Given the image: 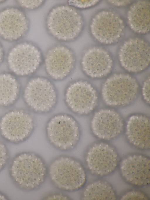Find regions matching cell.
Listing matches in <instances>:
<instances>
[{"label": "cell", "instance_id": "8992f818", "mask_svg": "<svg viewBox=\"0 0 150 200\" xmlns=\"http://www.w3.org/2000/svg\"><path fill=\"white\" fill-rule=\"evenodd\" d=\"M23 96L28 105L39 113L50 111L55 106L57 99L54 85L48 79L41 77L33 78L28 82Z\"/></svg>", "mask_w": 150, "mask_h": 200}, {"label": "cell", "instance_id": "30bf717a", "mask_svg": "<svg viewBox=\"0 0 150 200\" xmlns=\"http://www.w3.org/2000/svg\"><path fill=\"white\" fill-rule=\"evenodd\" d=\"M98 97L96 91L88 82H74L69 85L65 93V101L73 112L86 115L92 112L96 106Z\"/></svg>", "mask_w": 150, "mask_h": 200}, {"label": "cell", "instance_id": "e0dca14e", "mask_svg": "<svg viewBox=\"0 0 150 200\" xmlns=\"http://www.w3.org/2000/svg\"><path fill=\"white\" fill-rule=\"evenodd\" d=\"M81 65L83 70L88 76L92 78H101L110 72L113 61L109 53L105 49L94 46L84 52Z\"/></svg>", "mask_w": 150, "mask_h": 200}, {"label": "cell", "instance_id": "4316f807", "mask_svg": "<svg viewBox=\"0 0 150 200\" xmlns=\"http://www.w3.org/2000/svg\"><path fill=\"white\" fill-rule=\"evenodd\" d=\"M108 2L117 6H126L131 3L130 0H108Z\"/></svg>", "mask_w": 150, "mask_h": 200}, {"label": "cell", "instance_id": "f1b7e54d", "mask_svg": "<svg viewBox=\"0 0 150 200\" xmlns=\"http://www.w3.org/2000/svg\"><path fill=\"white\" fill-rule=\"evenodd\" d=\"M4 57V52L2 47L0 43V64L1 62Z\"/></svg>", "mask_w": 150, "mask_h": 200}, {"label": "cell", "instance_id": "9c48e42d", "mask_svg": "<svg viewBox=\"0 0 150 200\" xmlns=\"http://www.w3.org/2000/svg\"><path fill=\"white\" fill-rule=\"evenodd\" d=\"M10 70L19 76H26L35 72L42 61L41 52L33 44L27 42L18 43L10 50L7 57Z\"/></svg>", "mask_w": 150, "mask_h": 200}, {"label": "cell", "instance_id": "83f0119b", "mask_svg": "<svg viewBox=\"0 0 150 200\" xmlns=\"http://www.w3.org/2000/svg\"><path fill=\"white\" fill-rule=\"evenodd\" d=\"M47 200H68L69 198L67 196L60 194H54L47 197Z\"/></svg>", "mask_w": 150, "mask_h": 200}, {"label": "cell", "instance_id": "277c9868", "mask_svg": "<svg viewBox=\"0 0 150 200\" xmlns=\"http://www.w3.org/2000/svg\"><path fill=\"white\" fill-rule=\"evenodd\" d=\"M138 90V84L134 77L128 74H115L104 82L101 94L107 105L112 106H124L135 99Z\"/></svg>", "mask_w": 150, "mask_h": 200}, {"label": "cell", "instance_id": "8fae6325", "mask_svg": "<svg viewBox=\"0 0 150 200\" xmlns=\"http://www.w3.org/2000/svg\"><path fill=\"white\" fill-rule=\"evenodd\" d=\"M86 161L92 174L102 177L110 174L115 170L119 158L113 147L106 143H99L94 144L89 149Z\"/></svg>", "mask_w": 150, "mask_h": 200}, {"label": "cell", "instance_id": "d6986e66", "mask_svg": "<svg viewBox=\"0 0 150 200\" xmlns=\"http://www.w3.org/2000/svg\"><path fill=\"white\" fill-rule=\"evenodd\" d=\"M150 3L147 1H138L130 7L127 14V23L135 33L143 34L150 30Z\"/></svg>", "mask_w": 150, "mask_h": 200}, {"label": "cell", "instance_id": "4dcf8cb0", "mask_svg": "<svg viewBox=\"0 0 150 200\" xmlns=\"http://www.w3.org/2000/svg\"><path fill=\"white\" fill-rule=\"evenodd\" d=\"M4 1L3 0H0V3L2 2L3 1Z\"/></svg>", "mask_w": 150, "mask_h": 200}, {"label": "cell", "instance_id": "5bb4252c", "mask_svg": "<svg viewBox=\"0 0 150 200\" xmlns=\"http://www.w3.org/2000/svg\"><path fill=\"white\" fill-rule=\"evenodd\" d=\"M150 158L139 154L129 155L120 163L121 175L127 182L137 186H144L150 182Z\"/></svg>", "mask_w": 150, "mask_h": 200}, {"label": "cell", "instance_id": "7c38bea8", "mask_svg": "<svg viewBox=\"0 0 150 200\" xmlns=\"http://www.w3.org/2000/svg\"><path fill=\"white\" fill-rule=\"evenodd\" d=\"M34 126L33 119L28 112L15 110L6 113L0 121V130L3 137L13 142H20L31 134Z\"/></svg>", "mask_w": 150, "mask_h": 200}, {"label": "cell", "instance_id": "6da1fadb", "mask_svg": "<svg viewBox=\"0 0 150 200\" xmlns=\"http://www.w3.org/2000/svg\"><path fill=\"white\" fill-rule=\"evenodd\" d=\"M49 33L57 39L69 41L77 38L83 25L82 17L75 8L66 5L56 6L49 12L46 19Z\"/></svg>", "mask_w": 150, "mask_h": 200}, {"label": "cell", "instance_id": "7a4b0ae2", "mask_svg": "<svg viewBox=\"0 0 150 200\" xmlns=\"http://www.w3.org/2000/svg\"><path fill=\"white\" fill-rule=\"evenodd\" d=\"M11 176L16 184L26 190L34 189L44 182L46 169L42 159L33 153L20 154L12 160Z\"/></svg>", "mask_w": 150, "mask_h": 200}, {"label": "cell", "instance_id": "d4e9b609", "mask_svg": "<svg viewBox=\"0 0 150 200\" xmlns=\"http://www.w3.org/2000/svg\"><path fill=\"white\" fill-rule=\"evenodd\" d=\"M8 158L6 148L5 145L0 141V171L6 165Z\"/></svg>", "mask_w": 150, "mask_h": 200}, {"label": "cell", "instance_id": "ffe728a7", "mask_svg": "<svg viewBox=\"0 0 150 200\" xmlns=\"http://www.w3.org/2000/svg\"><path fill=\"white\" fill-rule=\"evenodd\" d=\"M117 199L112 186L106 181L98 180L87 185L82 199L85 200H115Z\"/></svg>", "mask_w": 150, "mask_h": 200}, {"label": "cell", "instance_id": "ac0fdd59", "mask_svg": "<svg viewBox=\"0 0 150 200\" xmlns=\"http://www.w3.org/2000/svg\"><path fill=\"white\" fill-rule=\"evenodd\" d=\"M126 135L129 142L142 150L150 148V119L147 116L135 114L130 116L126 126Z\"/></svg>", "mask_w": 150, "mask_h": 200}, {"label": "cell", "instance_id": "ba28073f", "mask_svg": "<svg viewBox=\"0 0 150 200\" xmlns=\"http://www.w3.org/2000/svg\"><path fill=\"white\" fill-rule=\"evenodd\" d=\"M125 28L124 21L119 14L106 10L95 14L90 25L94 37L100 43L107 44L117 41L123 34Z\"/></svg>", "mask_w": 150, "mask_h": 200}, {"label": "cell", "instance_id": "5b68a950", "mask_svg": "<svg viewBox=\"0 0 150 200\" xmlns=\"http://www.w3.org/2000/svg\"><path fill=\"white\" fill-rule=\"evenodd\" d=\"M46 132L51 143L62 150L73 148L80 138L77 122L72 117L65 114L57 115L51 118L47 124Z\"/></svg>", "mask_w": 150, "mask_h": 200}, {"label": "cell", "instance_id": "cb8c5ba5", "mask_svg": "<svg viewBox=\"0 0 150 200\" xmlns=\"http://www.w3.org/2000/svg\"><path fill=\"white\" fill-rule=\"evenodd\" d=\"M44 0H17L18 4L22 7L28 9H35L41 5Z\"/></svg>", "mask_w": 150, "mask_h": 200}, {"label": "cell", "instance_id": "2e32d148", "mask_svg": "<svg viewBox=\"0 0 150 200\" xmlns=\"http://www.w3.org/2000/svg\"><path fill=\"white\" fill-rule=\"evenodd\" d=\"M29 28L24 13L15 7H8L0 11V36L5 40L14 41L24 36Z\"/></svg>", "mask_w": 150, "mask_h": 200}, {"label": "cell", "instance_id": "4fadbf2b", "mask_svg": "<svg viewBox=\"0 0 150 200\" xmlns=\"http://www.w3.org/2000/svg\"><path fill=\"white\" fill-rule=\"evenodd\" d=\"M75 58L73 52L63 45L50 48L46 54L45 64L49 77L55 80H60L68 76L74 68Z\"/></svg>", "mask_w": 150, "mask_h": 200}, {"label": "cell", "instance_id": "603a6c76", "mask_svg": "<svg viewBox=\"0 0 150 200\" xmlns=\"http://www.w3.org/2000/svg\"><path fill=\"white\" fill-rule=\"evenodd\" d=\"M99 0H70L68 1L69 6L74 8L83 9L94 6L97 4Z\"/></svg>", "mask_w": 150, "mask_h": 200}, {"label": "cell", "instance_id": "9a60e30c", "mask_svg": "<svg viewBox=\"0 0 150 200\" xmlns=\"http://www.w3.org/2000/svg\"><path fill=\"white\" fill-rule=\"evenodd\" d=\"M92 131L97 138L103 140L114 138L123 130L122 118L117 112L109 109H102L96 112L91 122Z\"/></svg>", "mask_w": 150, "mask_h": 200}, {"label": "cell", "instance_id": "3957f363", "mask_svg": "<svg viewBox=\"0 0 150 200\" xmlns=\"http://www.w3.org/2000/svg\"><path fill=\"white\" fill-rule=\"evenodd\" d=\"M49 174L56 186L66 191L78 189L86 181V172L80 163L67 157H59L52 162L49 167Z\"/></svg>", "mask_w": 150, "mask_h": 200}, {"label": "cell", "instance_id": "f546056e", "mask_svg": "<svg viewBox=\"0 0 150 200\" xmlns=\"http://www.w3.org/2000/svg\"><path fill=\"white\" fill-rule=\"evenodd\" d=\"M0 200H7L6 198L4 195L0 193Z\"/></svg>", "mask_w": 150, "mask_h": 200}, {"label": "cell", "instance_id": "484cf974", "mask_svg": "<svg viewBox=\"0 0 150 200\" xmlns=\"http://www.w3.org/2000/svg\"><path fill=\"white\" fill-rule=\"evenodd\" d=\"M150 77H148L143 83L142 89L143 98L146 102L150 104Z\"/></svg>", "mask_w": 150, "mask_h": 200}, {"label": "cell", "instance_id": "7402d4cb", "mask_svg": "<svg viewBox=\"0 0 150 200\" xmlns=\"http://www.w3.org/2000/svg\"><path fill=\"white\" fill-rule=\"evenodd\" d=\"M122 200H147L149 198L143 192L137 190H132L125 193L120 199Z\"/></svg>", "mask_w": 150, "mask_h": 200}, {"label": "cell", "instance_id": "44dd1931", "mask_svg": "<svg viewBox=\"0 0 150 200\" xmlns=\"http://www.w3.org/2000/svg\"><path fill=\"white\" fill-rule=\"evenodd\" d=\"M19 84L16 79L8 73L0 74V106L13 104L18 97Z\"/></svg>", "mask_w": 150, "mask_h": 200}, {"label": "cell", "instance_id": "52a82bcc", "mask_svg": "<svg viewBox=\"0 0 150 200\" xmlns=\"http://www.w3.org/2000/svg\"><path fill=\"white\" fill-rule=\"evenodd\" d=\"M118 57L121 66L127 71L137 73L143 71L150 64L149 44L139 38H130L120 47Z\"/></svg>", "mask_w": 150, "mask_h": 200}]
</instances>
